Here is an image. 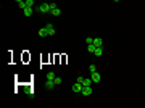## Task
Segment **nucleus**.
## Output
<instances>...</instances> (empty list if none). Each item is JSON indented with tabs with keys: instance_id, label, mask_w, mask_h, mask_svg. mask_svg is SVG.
<instances>
[{
	"instance_id": "obj_11",
	"label": "nucleus",
	"mask_w": 145,
	"mask_h": 108,
	"mask_svg": "<svg viewBox=\"0 0 145 108\" xmlns=\"http://www.w3.org/2000/svg\"><path fill=\"white\" fill-rule=\"evenodd\" d=\"M102 39H100V37H97V39H94V45H95V47H102Z\"/></svg>"
},
{
	"instance_id": "obj_2",
	"label": "nucleus",
	"mask_w": 145,
	"mask_h": 108,
	"mask_svg": "<svg viewBox=\"0 0 145 108\" xmlns=\"http://www.w3.org/2000/svg\"><path fill=\"white\" fill-rule=\"evenodd\" d=\"M92 92H94V90H92V85H82V90H81V94H82V95H92Z\"/></svg>"
},
{
	"instance_id": "obj_19",
	"label": "nucleus",
	"mask_w": 145,
	"mask_h": 108,
	"mask_svg": "<svg viewBox=\"0 0 145 108\" xmlns=\"http://www.w3.org/2000/svg\"><path fill=\"white\" fill-rule=\"evenodd\" d=\"M85 44H87V45H89V44H94V39H92V37H87V39H85Z\"/></svg>"
},
{
	"instance_id": "obj_6",
	"label": "nucleus",
	"mask_w": 145,
	"mask_h": 108,
	"mask_svg": "<svg viewBox=\"0 0 145 108\" xmlns=\"http://www.w3.org/2000/svg\"><path fill=\"white\" fill-rule=\"evenodd\" d=\"M81 90H82V84L81 82H76L72 85V92H81Z\"/></svg>"
},
{
	"instance_id": "obj_9",
	"label": "nucleus",
	"mask_w": 145,
	"mask_h": 108,
	"mask_svg": "<svg viewBox=\"0 0 145 108\" xmlns=\"http://www.w3.org/2000/svg\"><path fill=\"white\" fill-rule=\"evenodd\" d=\"M39 36H40V37H45V36H48V32H47V27L39 29Z\"/></svg>"
},
{
	"instance_id": "obj_22",
	"label": "nucleus",
	"mask_w": 145,
	"mask_h": 108,
	"mask_svg": "<svg viewBox=\"0 0 145 108\" xmlns=\"http://www.w3.org/2000/svg\"><path fill=\"white\" fill-rule=\"evenodd\" d=\"M19 2H23V0H16V3H19Z\"/></svg>"
},
{
	"instance_id": "obj_23",
	"label": "nucleus",
	"mask_w": 145,
	"mask_h": 108,
	"mask_svg": "<svg viewBox=\"0 0 145 108\" xmlns=\"http://www.w3.org/2000/svg\"><path fill=\"white\" fill-rule=\"evenodd\" d=\"M115 2H119V0H115Z\"/></svg>"
},
{
	"instance_id": "obj_8",
	"label": "nucleus",
	"mask_w": 145,
	"mask_h": 108,
	"mask_svg": "<svg viewBox=\"0 0 145 108\" xmlns=\"http://www.w3.org/2000/svg\"><path fill=\"white\" fill-rule=\"evenodd\" d=\"M94 55H95V57H102L103 55V47H97L95 52H94Z\"/></svg>"
},
{
	"instance_id": "obj_4",
	"label": "nucleus",
	"mask_w": 145,
	"mask_h": 108,
	"mask_svg": "<svg viewBox=\"0 0 145 108\" xmlns=\"http://www.w3.org/2000/svg\"><path fill=\"white\" fill-rule=\"evenodd\" d=\"M45 27H47V32H48V36H55V27H53V24L48 23Z\"/></svg>"
},
{
	"instance_id": "obj_18",
	"label": "nucleus",
	"mask_w": 145,
	"mask_h": 108,
	"mask_svg": "<svg viewBox=\"0 0 145 108\" xmlns=\"http://www.w3.org/2000/svg\"><path fill=\"white\" fill-rule=\"evenodd\" d=\"M27 7H34V0H24Z\"/></svg>"
},
{
	"instance_id": "obj_10",
	"label": "nucleus",
	"mask_w": 145,
	"mask_h": 108,
	"mask_svg": "<svg viewBox=\"0 0 145 108\" xmlns=\"http://www.w3.org/2000/svg\"><path fill=\"white\" fill-rule=\"evenodd\" d=\"M50 15H53V16H60V15H61V10L57 7L55 10H52V12H50Z\"/></svg>"
},
{
	"instance_id": "obj_14",
	"label": "nucleus",
	"mask_w": 145,
	"mask_h": 108,
	"mask_svg": "<svg viewBox=\"0 0 145 108\" xmlns=\"http://www.w3.org/2000/svg\"><path fill=\"white\" fill-rule=\"evenodd\" d=\"M55 77H57V76H55V73H52V71H50V73H47V79H52V81H53Z\"/></svg>"
},
{
	"instance_id": "obj_5",
	"label": "nucleus",
	"mask_w": 145,
	"mask_h": 108,
	"mask_svg": "<svg viewBox=\"0 0 145 108\" xmlns=\"http://www.w3.org/2000/svg\"><path fill=\"white\" fill-rule=\"evenodd\" d=\"M23 12H24V16H27V18H29V16L32 15V13H34V10H32V7H26V8L23 10Z\"/></svg>"
},
{
	"instance_id": "obj_21",
	"label": "nucleus",
	"mask_w": 145,
	"mask_h": 108,
	"mask_svg": "<svg viewBox=\"0 0 145 108\" xmlns=\"http://www.w3.org/2000/svg\"><path fill=\"white\" fill-rule=\"evenodd\" d=\"M50 5V10H55V8H57V5H55V3H48Z\"/></svg>"
},
{
	"instance_id": "obj_20",
	"label": "nucleus",
	"mask_w": 145,
	"mask_h": 108,
	"mask_svg": "<svg viewBox=\"0 0 145 108\" xmlns=\"http://www.w3.org/2000/svg\"><path fill=\"white\" fill-rule=\"evenodd\" d=\"M82 81H84V77H82V76H79V77H77V81H76V82H81V84H82Z\"/></svg>"
},
{
	"instance_id": "obj_3",
	"label": "nucleus",
	"mask_w": 145,
	"mask_h": 108,
	"mask_svg": "<svg viewBox=\"0 0 145 108\" xmlns=\"http://www.w3.org/2000/svg\"><path fill=\"white\" fill-rule=\"evenodd\" d=\"M92 81H94V82H100V81H102V76H100V73H98V71H95V73H92Z\"/></svg>"
},
{
	"instance_id": "obj_15",
	"label": "nucleus",
	"mask_w": 145,
	"mask_h": 108,
	"mask_svg": "<svg viewBox=\"0 0 145 108\" xmlns=\"http://www.w3.org/2000/svg\"><path fill=\"white\" fill-rule=\"evenodd\" d=\"M89 71H90V73H95V71H97V66L94 65V63H92V65L89 66Z\"/></svg>"
},
{
	"instance_id": "obj_16",
	"label": "nucleus",
	"mask_w": 145,
	"mask_h": 108,
	"mask_svg": "<svg viewBox=\"0 0 145 108\" xmlns=\"http://www.w3.org/2000/svg\"><path fill=\"white\" fill-rule=\"evenodd\" d=\"M18 7L21 8V10H24V8H26L27 5H26V2H24V0H23V2H19V3H18Z\"/></svg>"
},
{
	"instance_id": "obj_17",
	"label": "nucleus",
	"mask_w": 145,
	"mask_h": 108,
	"mask_svg": "<svg viewBox=\"0 0 145 108\" xmlns=\"http://www.w3.org/2000/svg\"><path fill=\"white\" fill-rule=\"evenodd\" d=\"M53 81H55V85H60L61 82H63V79H61V77H55Z\"/></svg>"
},
{
	"instance_id": "obj_12",
	"label": "nucleus",
	"mask_w": 145,
	"mask_h": 108,
	"mask_svg": "<svg viewBox=\"0 0 145 108\" xmlns=\"http://www.w3.org/2000/svg\"><path fill=\"white\" fill-rule=\"evenodd\" d=\"M92 77H89V79H84V81H82V85H92Z\"/></svg>"
},
{
	"instance_id": "obj_13",
	"label": "nucleus",
	"mask_w": 145,
	"mask_h": 108,
	"mask_svg": "<svg viewBox=\"0 0 145 108\" xmlns=\"http://www.w3.org/2000/svg\"><path fill=\"white\" fill-rule=\"evenodd\" d=\"M95 48H97V47L94 45V44H89V45H87V50L90 52V53H94V52H95Z\"/></svg>"
},
{
	"instance_id": "obj_1",
	"label": "nucleus",
	"mask_w": 145,
	"mask_h": 108,
	"mask_svg": "<svg viewBox=\"0 0 145 108\" xmlns=\"http://www.w3.org/2000/svg\"><path fill=\"white\" fill-rule=\"evenodd\" d=\"M37 10H39L40 13H50V12H52V10H50V5H48V3H40V5L37 7Z\"/></svg>"
},
{
	"instance_id": "obj_7",
	"label": "nucleus",
	"mask_w": 145,
	"mask_h": 108,
	"mask_svg": "<svg viewBox=\"0 0 145 108\" xmlns=\"http://www.w3.org/2000/svg\"><path fill=\"white\" fill-rule=\"evenodd\" d=\"M45 87H47V89H50V90H52V89L55 87V81H52V79H47V82H45Z\"/></svg>"
}]
</instances>
